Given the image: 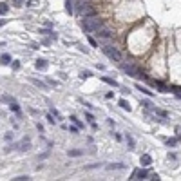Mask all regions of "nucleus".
<instances>
[{"label": "nucleus", "mask_w": 181, "mask_h": 181, "mask_svg": "<svg viewBox=\"0 0 181 181\" xmlns=\"http://www.w3.org/2000/svg\"><path fill=\"white\" fill-rule=\"evenodd\" d=\"M9 107H11V111H15V112H18V111H20V109H18V105H16V103H11V105H9Z\"/></svg>", "instance_id": "aec40b11"}, {"label": "nucleus", "mask_w": 181, "mask_h": 181, "mask_svg": "<svg viewBox=\"0 0 181 181\" xmlns=\"http://www.w3.org/2000/svg\"><path fill=\"white\" fill-rule=\"evenodd\" d=\"M82 27H83L85 33H96L98 29L103 27V22H102V18H98V16H83Z\"/></svg>", "instance_id": "f257e3e1"}, {"label": "nucleus", "mask_w": 181, "mask_h": 181, "mask_svg": "<svg viewBox=\"0 0 181 181\" xmlns=\"http://www.w3.org/2000/svg\"><path fill=\"white\" fill-rule=\"evenodd\" d=\"M141 105H143V107H147V109H150V107H152V105H150V102H147V100H143V102H141Z\"/></svg>", "instance_id": "6ab92c4d"}, {"label": "nucleus", "mask_w": 181, "mask_h": 181, "mask_svg": "<svg viewBox=\"0 0 181 181\" xmlns=\"http://www.w3.org/2000/svg\"><path fill=\"white\" fill-rule=\"evenodd\" d=\"M65 9H67V13H69V15H73V13H74V5H73V0H67V2H65Z\"/></svg>", "instance_id": "9d476101"}, {"label": "nucleus", "mask_w": 181, "mask_h": 181, "mask_svg": "<svg viewBox=\"0 0 181 181\" xmlns=\"http://www.w3.org/2000/svg\"><path fill=\"white\" fill-rule=\"evenodd\" d=\"M121 69H123V71H125V73H127L129 76H132V78H136V74L140 73V71L136 69V65H134L132 62H129V63H123V65H121Z\"/></svg>", "instance_id": "20e7f679"}, {"label": "nucleus", "mask_w": 181, "mask_h": 181, "mask_svg": "<svg viewBox=\"0 0 181 181\" xmlns=\"http://www.w3.org/2000/svg\"><path fill=\"white\" fill-rule=\"evenodd\" d=\"M34 4H36V0H29L27 2V5H34Z\"/></svg>", "instance_id": "bb28decb"}, {"label": "nucleus", "mask_w": 181, "mask_h": 181, "mask_svg": "<svg viewBox=\"0 0 181 181\" xmlns=\"http://www.w3.org/2000/svg\"><path fill=\"white\" fill-rule=\"evenodd\" d=\"M127 141H129V147H131V149H134V140H132L129 134H127Z\"/></svg>", "instance_id": "f3484780"}, {"label": "nucleus", "mask_w": 181, "mask_h": 181, "mask_svg": "<svg viewBox=\"0 0 181 181\" xmlns=\"http://www.w3.org/2000/svg\"><path fill=\"white\" fill-rule=\"evenodd\" d=\"M136 89L141 91V92H145L147 96H152V91H149V89H145V87H141V85H136Z\"/></svg>", "instance_id": "f8f14e48"}, {"label": "nucleus", "mask_w": 181, "mask_h": 181, "mask_svg": "<svg viewBox=\"0 0 181 181\" xmlns=\"http://www.w3.org/2000/svg\"><path fill=\"white\" fill-rule=\"evenodd\" d=\"M33 83L38 85V87H45V83H42V82H38V80H33Z\"/></svg>", "instance_id": "412c9836"}, {"label": "nucleus", "mask_w": 181, "mask_h": 181, "mask_svg": "<svg viewBox=\"0 0 181 181\" xmlns=\"http://www.w3.org/2000/svg\"><path fill=\"white\" fill-rule=\"evenodd\" d=\"M0 62L7 65V63H11V56H9V54H2V56H0Z\"/></svg>", "instance_id": "9b49d317"}, {"label": "nucleus", "mask_w": 181, "mask_h": 181, "mask_svg": "<svg viewBox=\"0 0 181 181\" xmlns=\"http://www.w3.org/2000/svg\"><path fill=\"white\" fill-rule=\"evenodd\" d=\"M89 76H91V73H89V71H83V73H82V78H89Z\"/></svg>", "instance_id": "5701e85b"}, {"label": "nucleus", "mask_w": 181, "mask_h": 181, "mask_svg": "<svg viewBox=\"0 0 181 181\" xmlns=\"http://www.w3.org/2000/svg\"><path fill=\"white\" fill-rule=\"evenodd\" d=\"M140 161H141V165H143V167H149V165H150V163H152V158H150V156H149V154H143V156H141V160H140Z\"/></svg>", "instance_id": "39448f33"}, {"label": "nucleus", "mask_w": 181, "mask_h": 181, "mask_svg": "<svg viewBox=\"0 0 181 181\" xmlns=\"http://www.w3.org/2000/svg\"><path fill=\"white\" fill-rule=\"evenodd\" d=\"M82 154H83L82 150H69V156H74V158H76V156H82Z\"/></svg>", "instance_id": "dca6fc26"}, {"label": "nucleus", "mask_w": 181, "mask_h": 181, "mask_svg": "<svg viewBox=\"0 0 181 181\" xmlns=\"http://www.w3.org/2000/svg\"><path fill=\"white\" fill-rule=\"evenodd\" d=\"M120 107H121V109L131 111V105H129V102H125V100H120Z\"/></svg>", "instance_id": "ddd939ff"}, {"label": "nucleus", "mask_w": 181, "mask_h": 181, "mask_svg": "<svg viewBox=\"0 0 181 181\" xmlns=\"http://www.w3.org/2000/svg\"><path fill=\"white\" fill-rule=\"evenodd\" d=\"M85 118H87V120H89V121H91V123H92V120H94V118H92V114H91V112H87V114H85Z\"/></svg>", "instance_id": "b1692460"}, {"label": "nucleus", "mask_w": 181, "mask_h": 181, "mask_svg": "<svg viewBox=\"0 0 181 181\" xmlns=\"http://www.w3.org/2000/svg\"><path fill=\"white\" fill-rule=\"evenodd\" d=\"M89 44H91L92 47H96V40H94V38H89Z\"/></svg>", "instance_id": "393cba45"}, {"label": "nucleus", "mask_w": 181, "mask_h": 181, "mask_svg": "<svg viewBox=\"0 0 181 181\" xmlns=\"http://www.w3.org/2000/svg\"><path fill=\"white\" fill-rule=\"evenodd\" d=\"M0 25H4V22H2V20H0Z\"/></svg>", "instance_id": "cd10ccee"}, {"label": "nucleus", "mask_w": 181, "mask_h": 181, "mask_svg": "<svg viewBox=\"0 0 181 181\" xmlns=\"http://www.w3.org/2000/svg\"><path fill=\"white\" fill-rule=\"evenodd\" d=\"M96 36L102 38V40H112L114 33H112V29H109V27H102V29L96 31Z\"/></svg>", "instance_id": "7ed1b4c3"}, {"label": "nucleus", "mask_w": 181, "mask_h": 181, "mask_svg": "<svg viewBox=\"0 0 181 181\" xmlns=\"http://www.w3.org/2000/svg\"><path fill=\"white\" fill-rule=\"evenodd\" d=\"M102 80H103L105 83H109V85H112V87H118V82H116V80H112V78H109V76H103Z\"/></svg>", "instance_id": "1a4fd4ad"}, {"label": "nucleus", "mask_w": 181, "mask_h": 181, "mask_svg": "<svg viewBox=\"0 0 181 181\" xmlns=\"http://www.w3.org/2000/svg\"><path fill=\"white\" fill-rule=\"evenodd\" d=\"M11 2H13V4H15L16 7H20V5H22V4H24L25 0H11Z\"/></svg>", "instance_id": "a211bd4d"}, {"label": "nucleus", "mask_w": 181, "mask_h": 181, "mask_svg": "<svg viewBox=\"0 0 181 181\" xmlns=\"http://www.w3.org/2000/svg\"><path fill=\"white\" fill-rule=\"evenodd\" d=\"M102 51H103L105 56L111 58L112 62H121V60H123V54H121V53L118 51V47H114V45H103Z\"/></svg>", "instance_id": "f03ea898"}, {"label": "nucleus", "mask_w": 181, "mask_h": 181, "mask_svg": "<svg viewBox=\"0 0 181 181\" xmlns=\"http://www.w3.org/2000/svg\"><path fill=\"white\" fill-rule=\"evenodd\" d=\"M15 179L16 181H27L29 178H27V176H18V178H15Z\"/></svg>", "instance_id": "4be33fe9"}, {"label": "nucleus", "mask_w": 181, "mask_h": 181, "mask_svg": "<svg viewBox=\"0 0 181 181\" xmlns=\"http://www.w3.org/2000/svg\"><path fill=\"white\" fill-rule=\"evenodd\" d=\"M7 9H9V5H7V4H0V15H5V13H7Z\"/></svg>", "instance_id": "4468645a"}, {"label": "nucleus", "mask_w": 181, "mask_h": 181, "mask_svg": "<svg viewBox=\"0 0 181 181\" xmlns=\"http://www.w3.org/2000/svg\"><path fill=\"white\" fill-rule=\"evenodd\" d=\"M34 67H36V69H40V71H44V69H47V62H45V60H36Z\"/></svg>", "instance_id": "6e6552de"}, {"label": "nucleus", "mask_w": 181, "mask_h": 181, "mask_svg": "<svg viewBox=\"0 0 181 181\" xmlns=\"http://www.w3.org/2000/svg\"><path fill=\"white\" fill-rule=\"evenodd\" d=\"M121 169H125L123 163H112V165H107V170H121Z\"/></svg>", "instance_id": "0eeeda50"}, {"label": "nucleus", "mask_w": 181, "mask_h": 181, "mask_svg": "<svg viewBox=\"0 0 181 181\" xmlns=\"http://www.w3.org/2000/svg\"><path fill=\"white\" fill-rule=\"evenodd\" d=\"M132 178H134V179H145V178H147V170H136V172L132 174Z\"/></svg>", "instance_id": "423d86ee"}, {"label": "nucleus", "mask_w": 181, "mask_h": 181, "mask_svg": "<svg viewBox=\"0 0 181 181\" xmlns=\"http://www.w3.org/2000/svg\"><path fill=\"white\" fill-rule=\"evenodd\" d=\"M47 120H49V123H54V118H53V114H47Z\"/></svg>", "instance_id": "a878e982"}, {"label": "nucleus", "mask_w": 181, "mask_h": 181, "mask_svg": "<svg viewBox=\"0 0 181 181\" xmlns=\"http://www.w3.org/2000/svg\"><path fill=\"white\" fill-rule=\"evenodd\" d=\"M178 140H179V138H172V140H167V145H169V147H174V145L178 143Z\"/></svg>", "instance_id": "2eb2a0df"}]
</instances>
